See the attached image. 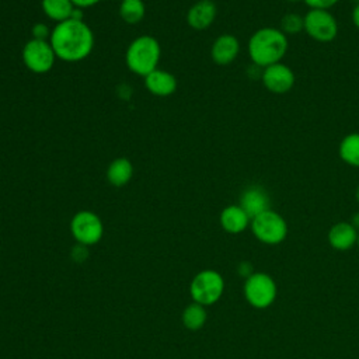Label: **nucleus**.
Here are the masks:
<instances>
[{"mask_svg": "<svg viewBox=\"0 0 359 359\" xmlns=\"http://www.w3.org/2000/svg\"><path fill=\"white\" fill-rule=\"evenodd\" d=\"M119 17L128 24H137L146 14L143 0H122L119 4Z\"/></svg>", "mask_w": 359, "mask_h": 359, "instance_id": "412c9836", "label": "nucleus"}, {"mask_svg": "<svg viewBox=\"0 0 359 359\" xmlns=\"http://www.w3.org/2000/svg\"><path fill=\"white\" fill-rule=\"evenodd\" d=\"M105 175H107V181L112 187H116V188L123 187L133 177V165H132L130 160L126 157L114 158L109 163V165L107 167Z\"/></svg>", "mask_w": 359, "mask_h": 359, "instance_id": "f3484780", "label": "nucleus"}, {"mask_svg": "<svg viewBox=\"0 0 359 359\" xmlns=\"http://www.w3.org/2000/svg\"><path fill=\"white\" fill-rule=\"evenodd\" d=\"M217 15V7L213 0H198L187 13V22L195 31L208 29Z\"/></svg>", "mask_w": 359, "mask_h": 359, "instance_id": "ddd939ff", "label": "nucleus"}, {"mask_svg": "<svg viewBox=\"0 0 359 359\" xmlns=\"http://www.w3.org/2000/svg\"><path fill=\"white\" fill-rule=\"evenodd\" d=\"M161 57L160 42L151 35L136 36L126 48L125 63L136 76H147L157 69Z\"/></svg>", "mask_w": 359, "mask_h": 359, "instance_id": "7ed1b4c3", "label": "nucleus"}, {"mask_svg": "<svg viewBox=\"0 0 359 359\" xmlns=\"http://www.w3.org/2000/svg\"><path fill=\"white\" fill-rule=\"evenodd\" d=\"M352 1H353L355 4H358V3H359V0H352Z\"/></svg>", "mask_w": 359, "mask_h": 359, "instance_id": "c756f323", "label": "nucleus"}, {"mask_svg": "<svg viewBox=\"0 0 359 359\" xmlns=\"http://www.w3.org/2000/svg\"><path fill=\"white\" fill-rule=\"evenodd\" d=\"M286 1H299V0H286Z\"/></svg>", "mask_w": 359, "mask_h": 359, "instance_id": "2f4dec72", "label": "nucleus"}, {"mask_svg": "<svg viewBox=\"0 0 359 359\" xmlns=\"http://www.w3.org/2000/svg\"><path fill=\"white\" fill-rule=\"evenodd\" d=\"M279 29L287 36V35H296L304 31V17L299 13L290 11L282 15L279 22Z\"/></svg>", "mask_w": 359, "mask_h": 359, "instance_id": "4be33fe9", "label": "nucleus"}, {"mask_svg": "<svg viewBox=\"0 0 359 359\" xmlns=\"http://www.w3.org/2000/svg\"><path fill=\"white\" fill-rule=\"evenodd\" d=\"M352 22L359 29V3L355 4L352 8Z\"/></svg>", "mask_w": 359, "mask_h": 359, "instance_id": "bb28decb", "label": "nucleus"}, {"mask_svg": "<svg viewBox=\"0 0 359 359\" xmlns=\"http://www.w3.org/2000/svg\"><path fill=\"white\" fill-rule=\"evenodd\" d=\"M49 42L57 59L74 63L90 56L95 39L93 29L86 21L69 18L52 28Z\"/></svg>", "mask_w": 359, "mask_h": 359, "instance_id": "f257e3e1", "label": "nucleus"}, {"mask_svg": "<svg viewBox=\"0 0 359 359\" xmlns=\"http://www.w3.org/2000/svg\"><path fill=\"white\" fill-rule=\"evenodd\" d=\"M254 272H255V271H254L251 262H247V261L240 262V265H238V275H240V276H243L244 279H247V278H248L250 275H252Z\"/></svg>", "mask_w": 359, "mask_h": 359, "instance_id": "393cba45", "label": "nucleus"}, {"mask_svg": "<svg viewBox=\"0 0 359 359\" xmlns=\"http://www.w3.org/2000/svg\"><path fill=\"white\" fill-rule=\"evenodd\" d=\"M338 156L346 165L359 168V132H351L341 139Z\"/></svg>", "mask_w": 359, "mask_h": 359, "instance_id": "a211bd4d", "label": "nucleus"}, {"mask_svg": "<svg viewBox=\"0 0 359 359\" xmlns=\"http://www.w3.org/2000/svg\"><path fill=\"white\" fill-rule=\"evenodd\" d=\"M222 229L229 234H240L250 227L251 217L240 205H227L219 215Z\"/></svg>", "mask_w": 359, "mask_h": 359, "instance_id": "2eb2a0df", "label": "nucleus"}, {"mask_svg": "<svg viewBox=\"0 0 359 359\" xmlns=\"http://www.w3.org/2000/svg\"><path fill=\"white\" fill-rule=\"evenodd\" d=\"M238 205L244 212L252 219L257 215L271 209V199L266 191L258 185H251L243 191L240 195Z\"/></svg>", "mask_w": 359, "mask_h": 359, "instance_id": "4468645a", "label": "nucleus"}, {"mask_svg": "<svg viewBox=\"0 0 359 359\" xmlns=\"http://www.w3.org/2000/svg\"><path fill=\"white\" fill-rule=\"evenodd\" d=\"M261 81L269 93L286 94L293 88L296 76L287 65L279 62L262 69Z\"/></svg>", "mask_w": 359, "mask_h": 359, "instance_id": "9d476101", "label": "nucleus"}, {"mask_svg": "<svg viewBox=\"0 0 359 359\" xmlns=\"http://www.w3.org/2000/svg\"><path fill=\"white\" fill-rule=\"evenodd\" d=\"M21 59L29 72L35 74H45L53 69L57 57L49 41L31 38L22 46Z\"/></svg>", "mask_w": 359, "mask_h": 359, "instance_id": "6e6552de", "label": "nucleus"}, {"mask_svg": "<svg viewBox=\"0 0 359 359\" xmlns=\"http://www.w3.org/2000/svg\"><path fill=\"white\" fill-rule=\"evenodd\" d=\"M250 229L252 236L266 245H278L283 243L289 233L287 222L273 209H268L252 217Z\"/></svg>", "mask_w": 359, "mask_h": 359, "instance_id": "20e7f679", "label": "nucleus"}, {"mask_svg": "<svg viewBox=\"0 0 359 359\" xmlns=\"http://www.w3.org/2000/svg\"><path fill=\"white\" fill-rule=\"evenodd\" d=\"M309 8H321L330 10L332 8L339 0H303Z\"/></svg>", "mask_w": 359, "mask_h": 359, "instance_id": "b1692460", "label": "nucleus"}, {"mask_svg": "<svg viewBox=\"0 0 359 359\" xmlns=\"http://www.w3.org/2000/svg\"><path fill=\"white\" fill-rule=\"evenodd\" d=\"M50 32H52V29L45 22H35L32 25V29H31L32 38L34 39H41V41H49Z\"/></svg>", "mask_w": 359, "mask_h": 359, "instance_id": "5701e85b", "label": "nucleus"}, {"mask_svg": "<svg viewBox=\"0 0 359 359\" xmlns=\"http://www.w3.org/2000/svg\"><path fill=\"white\" fill-rule=\"evenodd\" d=\"M304 17V32L316 42L328 43L338 35V22L330 10L309 8Z\"/></svg>", "mask_w": 359, "mask_h": 359, "instance_id": "1a4fd4ad", "label": "nucleus"}, {"mask_svg": "<svg viewBox=\"0 0 359 359\" xmlns=\"http://www.w3.org/2000/svg\"><path fill=\"white\" fill-rule=\"evenodd\" d=\"M143 79H144V87L153 95L168 97L174 94L177 90V79L174 77V74H171L167 70L157 67Z\"/></svg>", "mask_w": 359, "mask_h": 359, "instance_id": "dca6fc26", "label": "nucleus"}, {"mask_svg": "<svg viewBox=\"0 0 359 359\" xmlns=\"http://www.w3.org/2000/svg\"><path fill=\"white\" fill-rule=\"evenodd\" d=\"M351 223H352V226L359 231V212H356V213H353V216L351 217V220H349Z\"/></svg>", "mask_w": 359, "mask_h": 359, "instance_id": "cd10ccee", "label": "nucleus"}, {"mask_svg": "<svg viewBox=\"0 0 359 359\" xmlns=\"http://www.w3.org/2000/svg\"><path fill=\"white\" fill-rule=\"evenodd\" d=\"M70 233L77 244L90 247L101 241L104 236V224L95 212L79 210L70 220Z\"/></svg>", "mask_w": 359, "mask_h": 359, "instance_id": "0eeeda50", "label": "nucleus"}, {"mask_svg": "<svg viewBox=\"0 0 359 359\" xmlns=\"http://www.w3.org/2000/svg\"><path fill=\"white\" fill-rule=\"evenodd\" d=\"M100 1H101V0H72V3H73L76 7H80V8H83V10L90 8V7L95 6V4H98Z\"/></svg>", "mask_w": 359, "mask_h": 359, "instance_id": "a878e982", "label": "nucleus"}, {"mask_svg": "<svg viewBox=\"0 0 359 359\" xmlns=\"http://www.w3.org/2000/svg\"><path fill=\"white\" fill-rule=\"evenodd\" d=\"M224 278L216 269L199 271L189 283V294L192 302L205 307L217 303L224 293Z\"/></svg>", "mask_w": 359, "mask_h": 359, "instance_id": "423d86ee", "label": "nucleus"}, {"mask_svg": "<svg viewBox=\"0 0 359 359\" xmlns=\"http://www.w3.org/2000/svg\"><path fill=\"white\" fill-rule=\"evenodd\" d=\"M240 53V41L233 34L219 35L210 46V57L219 66L233 63Z\"/></svg>", "mask_w": 359, "mask_h": 359, "instance_id": "9b49d317", "label": "nucleus"}, {"mask_svg": "<svg viewBox=\"0 0 359 359\" xmlns=\"http://www.w3.org/2000/svg\"><path fill=\"white\" fill-rule=\"evenodd\" d=\"M289 48L287 36L276 27H262L252 32L247 50L254 66L268 67L282 62Z\"/></svg>", "mask_w": 359, "mask_h": 359, "instance_id": "f03ea898", "label": "nucleus"}, {"mask_svg": "<svg viewBox=\"0 0 359 359\" xmlns=\"http://www.w3.org/2000/svg\"><path fill=\"white\" fill-rule=\"evenodd\" d=\"M41 8L49 20L57 24L70 18L74 4L72 0H42Z\"/></svg>", "mask_w": 359, "mask_h": 359, "instance_id": "6ab92c4d", "label": "nucleus"}, {"mask_svg": "<svg viewBox=\"0 0 359 359\" xmlns=\"http://www.w3.org/2000/svg\"><path fill=\"white\" fill-rule=\"evenodd\" d=\"M356 245L359 247V234H358V243H356Z\"/></svg>", "mask_w": 359, "mask_h": 359, "instance_id": "7c9ffc66", "label": "nucleus"}, {"mask_svg": "<svg viewBox=\"0 0 359 359\" xmlns=\"http://www.w3.org/2000/svg\"><path fill=\"white\" fill-rule=\"evenodd\" d=\"M243 294L251 307L265 310L275 303L278 296V285L269 273L258 271L244 279Z\"/></svg>", "mask_w": 359, "mask_h": 359, "instance_id": "39448f33", "label": "nucleus"}, {"mask_svg": "<svg viewBox=\"0 0 359 359\" xmlns=\"http://www.w3.org/2000/svg\"><path fill=\"white\" fill-rule=\"evenodd\" d=\"M358 234L359 231L352 226L351 222L342 220L334 223L330 227L327 233V240L331 248L337 251H348L356 245Z\"/></svg>", "mask_w": 359, "mask_h": 359, "instance_id": "f8f14e48", "label": "nucleus"}, {"mask_svg": "<svg viewBox=\"0 0 359 359\" xmlns=\"http://www.w3.org/2000/svg\"><path fill=\"white\" fill-rule=\"evenodd\" d=\"M355 199H356V202L359 203V185L356 187V191H355Z\"/></svg>", "mask_w": 359, "mask_h": 359, "instance_id": "c85d7f7f", "label": "nucleus"}, {"mask_svg": "<svg viewBox=\"0 0 359 359\" xmlns=\"http://www.w3.org/2000/svg\"><path fill=\"white\" fill-rule=\"evenodd\" d=\"M181 321L184 327L189 331H198L203 328V325L208 321V311L206 307L199 304V303H189L181 314Z\"/></svg>", "mask_w": 359, "mask_h": 359, "instance_id": "aec40b11", "label": "nucleus"}]
</instances>
